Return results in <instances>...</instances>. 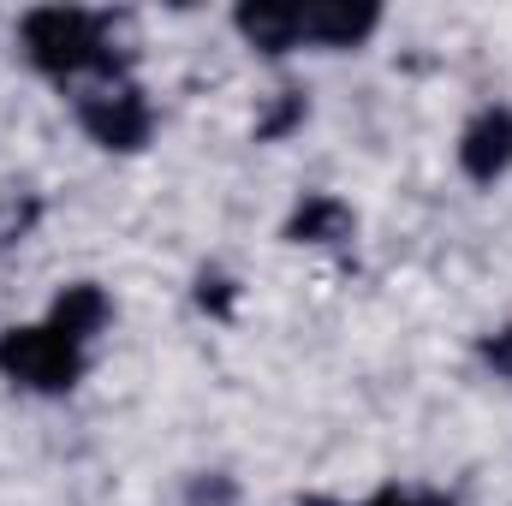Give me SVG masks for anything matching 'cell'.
Wrapping results in <instances>:
<instances>
[{
    "instance_id": "9c48e42d",
    "label": "cell",
    "mask_w": 512,
    "mask_h": 506,
    "mask_svg": "<svg viewBox=\"0 0 512 506\" xmlns=\"http://www.w3.org/2000/svg\"><path fill=\"white\" fill-rule=\"evenodd\" d=\"M298 120H304V96H298V90H280V96L268 102V114L256 120V143H274V137H286Z\"/></svg>"
},
{
    "instance_id": "4fadbf2b",
    "label": "cell",
    "mask_w": 512,
    "mask_h": 506,
    "mask_svg": "<svg viewBox=\"0 0 512 506\" xmlns=\"http://www.w3.org/2000/svg\"><path fill=\"white\" fill-rule=\"evenodd\" d=\"M197 304H203L209 316H227V310H233V280H227V274H203V280H197Z\"/></svg>"
},
{
    "instance_id": "5bb4252c",
    "label": "cell",
    "mask_w": 512,
    "mask_h": 506,
    "mask_svg": "<svg viewBox=\"0 0 512 506\" xmlns=\"http://www.w3.org/2000/svg\"><path fill=\"white\" fill-rule=\"evenodd\" d=\"M191 506H233V483L227 477H209V483L197 477L191 483Z\"/></svg>"
},
{
    "instance_id": "30bf717a",
    "label": "cell",
    "mask_w": 512,
    "mask_h": 506,
    "mask_svg": "<svg viewBox=\"0 0 512 506\" xmlns=\"http://www.w3.org/2000/svg\"><path fill=\"white\" fill-rule=\"evenodd\" d=\"M298 506H334V501H298ZM364 506H453V495H435V489H376Z\"/></svg>"
},
{
    "instance_id": "8992f818",
    "label": "cell",
    "mask_w": 512,
    "mask_h": 506,
    "mask_svg": "<svg viewBox=\"0 0 512 506\" xmlns=\"http://www.w3.org/2000/svg\"><path fill=\"white\" fill-rule=\"evenodd\" d=\"M233 30L251 42L256 54H268V60L304 48V18H298V6H286V0H245V6L233 12Z\"/></svg>"
},
{
    "instance_id": "3957f363",
    "label": "cell",
    "mask_w": 512,
    "mask_h": 506,
    "mask_svg": "<svg viewBox=\"0 0 512 506\" xmlns=\"http://www.w3.org/2000/svg\"><path fill=\"white\" fill-rule=\"evenodd\" d=\"M78 126L90 131V143H102V149H114V155H131V149L149 143L155 108H149V96H143L131 78H120V84H90V90L78 96Z\"/></svg>"
},
{
    "instance_id": "ba28073f",
    "label": "cell",
    "mask_w": 512,
    "mask_h": 506,
    "mask_svg": "<svg viewBox=\"0 0 512 506\" xmlns=\"http://www.w3.org/2000/svg\"><path fill=\"white\" fill-rule=\"evenodd\" d=\"M48 322H54L60 334H72L78 346H90V340L108 328V292H102L96 280H78V286H66V292L54 298Z\"/></svg>"
},
{
    "instance_id": "5b68a950",
    "label": "cell",
    "mask_w": 512,
    "mask_h": 506,
    "mask_svg": "<svg viewBox=\"0 0 512 506\" xmlns=\"http://www.w3.org/2000/svg\"><path fill=\"white\" fill-rule=\"evenodd\" d=\"M298 18H304V42L358 48L382 24V6H370V0H316V6H298Z\"/></svg>"
},
{
    "instance_id": "277c9868",
    "label": "cell",
    "mask_w": 512,
    "mask_h": 506,
    "mask_svg": "<svg viewBox=\"0 0 512 506\" xmlns=\"http://www.w3.org/2000/svg\"><path fill=\"white\" fill-rule=\"evenodd\" d=\"M459 167L477 185H495L507 173L512 167V108H483L465 126V137H459Z\"/></svg>"
},
{
    "instance_id": "8fae6325",
    "label": "cell",
    "mask_w": 512,
    "mask_h": 506,
    "mask_svg": "<svg viewBox=\"0 0 512 506\" xmlns=\"http://www.w3.org/2000/svg\"><path fill=\"white\" fill-rule=\"evenodd\" d=\"M36 215H42V203H36V197H6V203H0V245L24 239V233L36 227Z\"/></svg>"
},
{
    "instance_id": "52a82bcc",
    "label": "cell",
    "mask_w": 512,
    "mask_h": 506,
    "mask_svg": "<svg viewBox=\"0 0 512 506\" xmlns=\"http://www.w3.org/2000/svg\"><path fill=\"white\" fill-rule=\"evenodd\" d=\"M352 233H358V215L340 203V197H328V191H316V197H304L292 215H286V239L292 245H352Z\"/></svg>"
},
{
    "instance_id": "7a4b0ae2",
    "label": "cell",
    "mask_w": 512,
    "mask_h": 506,
    "mask_svg": "<svg viewBox=\"0 0 512 506\" xmlns=\"http://www.w3.org/2000/svg\"><path fill=\"white\" fill-rule=\"evenodd\" d=\"M0 376L30 393H66L84 376V346L72 334H60L54 322H30V328H6L0 334Z\"/></svg>"
},
{
    "instance_id": "6da1fadb",
    "label": "cell",
    "mask_w": 512,
    "mask_h": 506,
    "mask_svg": "<svg viewBox=\"0 0 512 506\" xmlns=\"http://www.w3.org/2000/svg\"><path fill=\"white\" fill-rule=\"evenodd\" d=\"M24 60L42 78L60 84H120L131 78V42H126V18L114 12H84V6H36L18 24Z\"/></svg>"
},
{
    "instance_id": "7c38bea8",
    "label": "cell",
    "mask_w": 512,
    "mask_h": 506,
    "mask_svg": "<svg viewBox=\"0 0 512 506\" xmlns=\"http://www.w3.org/2000/svg\"><path fill=\"white\" fill-rule=\"evenodd\" d=\"M477 358H483V364H489L495 376H507V381H512V322L477 340Z\"/></svg>"
}]
</instances>
